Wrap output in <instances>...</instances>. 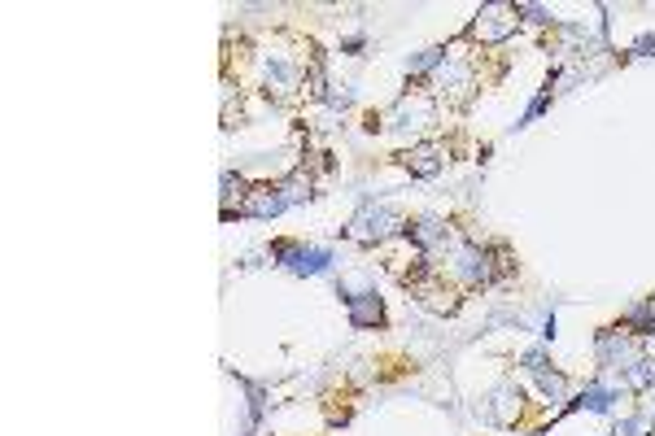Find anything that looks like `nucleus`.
<instances>
[{
  "instance_id": "obj_1",
  "label": "nucleus",
  "mask_w": 655,
  "mask_h": 436,
  "mask_svg": "<svg viewBox=\"0 0 655 436\" xmlns=\"http://www.w3.org/2000/svg\"><path fill=\"white\" fill-rule=\"evenodd\" d=\"M262 92L276 105H297L306 96V66L289 53H262Z\"/></svg>"
},
{
  "instance_id": "obj_2",
  "label": "nucleus",
  "mask_w": 655,
  "mask_h": 436,
  "mask_svg": "<svg viewBox=\"0 0 655 436\" xmlns=\"http://www.w3.org/2000/svg\"><path fill=\"white\" fill-rule=\"evenodd\" d=\"M393 232H402L398 210H389V205H376V201H367L363 210L350 218V227H345V236H350L354 245H363V249L385 245V240H389Z\"/></svg>"
},
{
  "instance_id": "obj_3",
  "label": "nucleus",
  "mask_w": 655,
  "mask_h": 436,
  "mask_svg": "<svg viewBox=\"0 0 655 436\" xmlns=\"http://www.w3.org/2000/svg\"><path fill=\"white\" fill-rule=\"evenodd\" d=\"M516 27H520V14H516V5H485L481 14H476V22L468 31L459 35V40H481V44H503V40H511L516 35Z\"/></svg>"
},
{
  "instance_id": "obj_4",
  "label": "nucleus",
  "mask_w": 655,
  "mask_h": 436,
  "mask_svg": "<svg viewBox=\"0 0 655 436\" xmlns=\"http://www.w3.org/2000/svg\"><path fill=\"white\" fill-rule=\"evenodd\" d=\"M271 258H276L284 271H293V275H324L332 266L328 249L302 245V240H276V245H271Z\"/></svg>"
},
{
  "instance_id": "obj_5",
  "label": "nucleus",
  "mask_w": 655,
  "mask_h": 436,
  "mask_svg": "<svg viewBox=\"0 0 655 436\" xmlns=\"http://www.w3.org/2000/svg\"><path fill=\"white\" fill-rule=\"evenodd\" d=\"M594 354H599V367H616L625 375L642 358V341L621 332V327H603V332L594 336Z\"/></svg>"
},
{
  "instance_id": "obj_6",
  "label": "nucleus",
  "mask_w": 655,
  "mask_h": 436,
  "mask_svg": "<svg viewBox=\"0 0 655 436\" xmlns=\"http://www.w3.org/2000/svg\"><path fill=\"white\" fill-rule=\"evenodd\" d=\"M524 410H529V402H524V389L520 384H498V389L485 397L481 415L503 423V428H516V423H524Z\"/></svg>"
},
{
  "instance_id": "obj_7",
  "label": "nucleus",
  "mask_w": 655,
  "mask_h": 436,
  "mask_svg": "<svg viewBox=\"0 0 655 436\" xmlns=\"http://www.w3.org/2000/svg\"><path fill=\"white\" fill-rule=\"evenodd\" d=\"M293 205V192H289V179L284 184H249V197H245V210L249 218H276Z\"/></svg>"
},
{
  "instance_id": "obj_8",
  "label": "nucleus",
  "mask_w": 655,
  "mask_h": 436,
  "mask_svg": "<svg viewBox=\"0 0 655 436\" xmlns=\"http://www.w3.org/2000/svg\"><path fill=\"white\" fill-rule=\"evenodd\" d=\"M341 301H345V310H350V323L359 327V332H376V327H385V301H380L376 293H350V288H337Z\"/></svg>"
},
{
  "instance_id": "obj_9",
  "label": "nucleus",
  "mask_w": 655,
  "mask_h": 436,
  "mask_svg": "<svg viewBox=\"0 0 655 436\" xmlns=\"http://www.w3.org/2000/svg\"><path fill=\"white\" fill-rule=\"evenodd\" d=\"M398 162L407 166V171L415 175V179H433L442 166L450 162V153H446V144H433V140H424V144H415V149H407V153H398Z\"/></svg>"
},
{
  "instance_id": "obj_10",
  "label": "nucleus",
  "mask_w": 655,
  "mask_h": 436,
  "mask_svg": "<svg viewBox=\"0 0 655 436\" xmlns=\"http://www.w3.org/2000/svg\"><path fill=\"white\" fill-rule=\"evenodd\" d=\"M533 380H538V389L551 397V402H564V393H568V375H564V371L542 367V371H533Z\"/></svg>"
},
{
  "instance_id": "obj_11",
  "label": "nucleus",
  "mask_w": 655,
  "mask_h": 436,
  "mask_svg": "<svg viewBox=\"0 0 655 436\" xmlns=\"http://www.w3.org/2000/svg\"><path fill=\"white\" fill-rule=\"evenodd\" d=\"M625 384H629V389H634V393L651 389V384H655V358H647V354H642V358L634 362V367L625 371Z\"/></svg>"
},
{
  "instance_id": "obj_12",
  "label": "nucleus",
  "mask_w": 655,
  "mask_h": 436,
  "mask_svg": "<svg viewBox=\"0 0 655 436\" xmlns=\"http://www.w3.org/2000/svg\"><path fill=\"white\" fill-rule=\"evenodd\" d=\"M612 402H616V393H612V389H603V384H590V389L581 393V397H577V402L568 406V410H581V406H590V410H599V415H603V410H612Z\"/></svg>"
},
{
  "instance_id": "obj_13",
  "label": "nucleus",
  "mask_w": 655,
  "mask_h": 436,
  "mask_svg": "<svg viewBox=\"0 0 655 436\" xmlns=\"http://www.w3.org/2000/svg\"><path fill=\"white\" fill-rule=\"evenodd\" d=\"M642 432V419H625L621 428H616V436H638Z\"/></svg>"
},
{
  "instance_id": "obj_14",
  "label": "nucleus",
  "mask_w": 655,
  "mask_h": 436,
  "mask_svg": "<svg viewBox=\"0 0 655 436\" xmlns=\"http://www.w3.org/2000/svg\"><path fill=\"white\" fill-rule=\"evenodd\" d=\"M651 428H655V419H651Z\"/></svg>"
}]
</instances>
